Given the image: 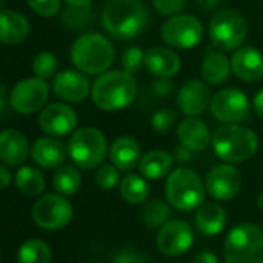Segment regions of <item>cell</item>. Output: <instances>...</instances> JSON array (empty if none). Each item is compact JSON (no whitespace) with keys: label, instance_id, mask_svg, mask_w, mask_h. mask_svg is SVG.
<instances>
[{"label":"cell","instance_id":"obj_35","mask_svg":"<svg viewBox=\"0 0 263 263\" xmlns=\"http://www.w3.org/2000/svg\"><path fill=\"white\" fill-rule=\"evenodd\" d=\"M144 54L141 48L138 47H130L127 48L124 53H122V58H121V65H122V70L134 74L137 71H140V68L144 65Z\"/></svg>","mask_w":263,"mask_h":263},{"label":"cell","instance_id":"obj_15","mask_svg":"<svg viewBox=\"0 0 263 263\" xmlns=\"http://www.w3.org/2000/svg\"><path fill=\"white\" fill-rule=\"evenodd\" d=\"M78 116L74 110L64 104L54 102L47 105L39 115V127L50 137H64L74 130Z\"/></svg>","mask_w":263,"mask_h":263},{"label":"cell","instance_id":"obj_27","mask_svg":"<svg viewBox=\"0 0 263 263\" xmlns=\"http://www.w3.org/2000/svg\"><path fill=\"white\" fill-rule=\"evenodd\" d=\"M174 166V157L164 151H151L144 157H141V161L138 164L140 174L147 180H160L166 177Z\"/></svg>","mask_w":263,"mask_h":263},{"label":"cell","instance_id":"obj_46","mask_svg":"<svg viewBox=\"0 0 263 263\" xmlns=\"http://www.w3.org/2000/svg\"><path fill=\"white\" fill-rule=\"evenodd\" d=\"M8 104L11 105L10 98H8V95H7V87L0 85V115L5 113V110H7Z\"/></svg>","mask_w":263,"mask_h":263},{"label":"cell","instance_id":"obj_30","mask_svg":"<svg viewBox=\"0 0 263 263\" xmlns=\"http://www.w3.org/2000/svg\"><path fill=\"white\" fill-rule=\"evenodd\" d=\"M51 249L39 238L27 240L17 251V263H50Z\"/></svg>","mask_w":263,"mask_h":263},{"label":"cell","instance_id":"obj_16","mask_svg":"<svg viewBox=\"0 0 263 263\" xmlns=\"http://www.w3.org/2000/svg\"><path fill=\"white\" fill-rule=\"evenodd\" d=\"M53 91L58 98L68 102H81L91 91L90 81L81 71L65 70L53 78Z\"/></svg>","mask_w":263,"mask_h":263},{"label":"cell","instance_id":"obj_49","mask_svg":"<svg viewBox=\"0 0 263 263\" xmlns=\"http://www.w3.org/2000/svg\"><path fill=\"white\" fill-rule=\"evenodd\" d=\"M257 208H258V211L263 212V192L257 197Z\"/></svg>","mask_w":263,"mask_h":263},{"label":"cell","instance_id":"obj_32","mask_svg":"<svg viewBox=\"0 0 263 263\" xmlns=\"http://www.w3.org/2000/svg\"><path fill=\"white\" fill-rule=\"evenodd\" d=\"M172 211L163 200H152L143 209V221L149 228H161L171 220Z\"/></svg>","mask_w":263,"mask_h":263},{"label":"cell","instance_id":"obj_48","mask_svg":"<svg viewBox=\"0 0 263 263\" xmlns=\"http://www.w3.org/2000/svg\"><path fill=\"white\" fill-rule=\"evenodd\" d=\"M65 2L71 7H90L91 0H65Z\"/></svg>","mask_w":263,"mask_h":263},{"label":"cell","instance_id":"obj_29","mask_svg":"<svg viewBox=\"0 0 263 263\" xmlns=\"http://www.w3.org/2000/svg\"><path fill=\"white\" fill-rule=\"evenodd\" d=\"M119 194L127 203L140 204L144 203L149 197V184L143 175L128 174L119 183Z\"/></svg>","mask_w":263,"mask_h":263},{"label":"cell","instance_id":"obj_14","mask_svg":"<svg viewBox=\"0 0 263 263\" xmlns=\"http://www.w3.org/2000/svg\"><path fill=\"white\" fill-rule=\"evenodd\" d=\"M241 187V175L231 164H218L208 172L206 191L218 201L232 200Z\"/></svg>","mask_w":263,"mask_h":263},{"label":"cell","instance_id":"obj_54","mask_svg":"<svg viewBox=\"0 0 263 263\" xmlns=\"http://www.w3.org/2000/svg\"><path fill=\"white\" fill-rule=\"evenodd\" d=\"M0 255H2V252H0Z\"/></svg>","mask_w":263,"mask_h":263},{"label":"cell","instance_id":"obj_6","mask_svg":"<svg viewBox=\"0 0 263 263\" xmlns=\"http://www.w3.org/2000/svg\"><path fill=\"white\" fill-rule=\"evenodd\" d=\"M206 195V186L201 178L187 167L172 171L166 181V197L171 206L178 211L198 209Z\"/></svg>","mask_w":263,"mask_h":263},{"label":"cell","instance_id":"obj_40","mask_svg":"<svg viewBox=\"0 0 263 263\" xmlns=\"http://www.w3.org/2000/svg\"><path fill=\"white\" fill-rule=\"evenodd\" d=\"M113 263H147L146 257L137 251L122 249L113 257Z\"/></svg>","mask_w":263,"mask_h":263},{"label":"cell","instance_id":"obj_24","mask_svg":"<svg viewBox=\"0 0 263 263\" xmlns=\"http://www.w3.org/2000/svg\"><path fill=\"white\" fill-rule=\"evenodd\" d=\"M110 160L119 171H132L141 161V147L130 137H119L110 147Z\"/></svg>","mask_w":263,"mask_h":263},{"label":"cell","instance_id":"obj_23","mask_svg":"<svg viewBox=\"0 0 263 263\" xmlns=\"http://www.w3.org/2000/svg\"><path fill=\"white\" fill-rule=\"evenodd\" d=\"M31 157L44 169H58L67 158V149L56 138H39L33 144Z\"/></svg>","mask_w":263,"mask_h":263},{"label":"cell","instance_id":"obj_21","mask_svg":"<svg viewBox=\"0 0 263 263\" xmlns=\"http://www.w3.org/2000/svg\"><path fill=\"white\" fill-rule=\"evenodd\" d=\"M144 67L149 73L158 78H171L181 67L180 56L164 47H154L144 54Z\"/></svg>","mask_w":263,"mask_h":263},{"label":"cell","instance_id":"obj_31","mask_svg":"<svg viewBox=\"0 0 263 263\" xmlns=\"http://www.w3.org/2000/svg\"><path fill=\"white\" fill-rule=\"evenodd\" d=\"M82 183L81 172L74 166H61L53 175V187L61 195H73Z\"/></svg>","mask_w":263,"mask_h":263},{"label":"cell","instance_id":"obj_22","mask_svg":"<svg viewBox=\"0 0 263 263\" xmlns=\"http://www.w3.org/2000/svg\"><path fill=\"white\" fill-rule=\"evenodd\" d=\"M30 34V22L17 11H0V44L19 45Z\"/></svg>","mask_w":263,"mask_h":263},{"label":"cell","instance_id":"obj_28","mask_svg":"<svg viewBox=\"0 0 263 263\" xmlns=\"http://www.w3.org/2000/svg\"><path fill=\"white\" fill-rule=\"evenodd\" d=\"M14 184L17 191L25 197H36L45 189V178L39 169L31 166H24L16 172Z\"/></svg>","mask_w":263,"mask_h":263},{"label":"cell","instance_id":"obj_38","mask_svg":"<svg viewBox=\"0 0 263 263\" xmlns=\"http://www.w3.org/2000/svg\"><path fill=\"white\" fill-rule=\"evenodd\" d=\"M175 122V113L169 108H161L155 111L152 116V127L158 134H164V132L171 130Z\"/></svg>","mask_w":263,"mask_h":263},{"label":"cell","instance_id":"obj_9","mask_svg":"<svg viewBox=\"0 0 263 263\" xmlns=\"http://www.w3.org/2000/svg\"><path fill=\"white\" fill-rule=\"evenodd\" d=\"M34 223L48 231H58L65 228L73 218V206L64 197L58 194H48L41 197L31 211Z\"/></svg>","mask_w":263,"mask_h":263},{"label":"cell","instance_id":"obj_43","mask_svg":"<svg viewBox=\"0 0 263 263\" xmlns=\"http://www.w3.org/2000/svg\"><path fill=\"white\" fill-rule=\"evenodd\" d=\"M11 184V172L7 166L0 164V191L7 189Z\"/></svg>","mask_w":263,"mask_h":263},{"label":"cell","instance_id":"obj_2","mask_svg":"<svg viewBox=\"0 0 263 263\" xmlns=\"http://www.w3.org/2000/svg\"><path fill=\"white\" fill-rule=\"evenodd\" d=\"M138 93L137 81L124 70L104 71L91 87L93 102L107 111L121 110L135 101Z\"/></svg>","mask_w":263,"mask_h":263},{"label":"cell","instance_id":"obj_53","mask_svg":"<svg viewBox=\"0 0 263 263\" xmlns=\"http://www.w3.org/2000/svg\"><path fill=\"white\" fill-rule=\"evenodd\" d=\"M93 263H98V261H93Z\"/></svg>","mask_w":263,"mask_h":263},{"label":"cell","instance_id":"obj_7","mask_svg":"<svg viewBox=\"0 0 263 263\" xmlns=\"http://www.w3.org/2000/svg\"><path fill=\"white\" fill-rule=\"evenodd\" d=\"M68 154L73 163L81 169H95L101 166L107 155V141L101 130L95 127L78 128L70 138Z\"/></svg>","mask_w":263,"mask_h":263},{"label":"cell","instance_id":"obj_25","mask_svg":"<svg viewBox=\"0 0 263 263\" xmlns=\"http://www.w3.org/2000/svg\"><path fill=\"white\" fill-rule=\"evenodd\" d=\"M228 214L218 203H204L197 209L195 226L204 235H217L226 226Z\"/></svg>","mask_w":263,"mask_h":263},{"label":"cell","instance_id":"obj_41","mask_svg":"<svg viewBox=\"0 0 263 263\" xmlns=\"http://www.w3.org/2000/svg\"><path fill=\"white\" fill-rule=\"evenodd\" d=\"M154 91L158 96H167L172 91V82L169 78H160L155 84H154Z\"/></svg>","mask_w":263,"mask_h":263},{"label":"cell","instance_id":"obj_33","mask_svg":"<svg viewBox=\"0 0 263 263\" xmlns=\"http://www.w3.org/2000/svg\"><path fill=\"white\" fill-rule=\"evenodd\" d=\"M91 10L90 7H71L68 5L62 11V24L70 30H81L90 25Z\"/></svg>","mask_w":263,"mask_h":263},{"label":"cell","instance_id":"obj_17","mask_svg":"<svg viewBox=\"0 0 263 263\" xmlns=\"http://www.w3.org/2000/svg\"><path fill=\"white\" fill-rule=\"evenodd\" d=\"M211 90L201 81L192 79L181 85L177 95L180 110L187 116L201 115L211 105Z\"/></svg>","mask_w":263,"mask_h":263},{"label":"cell","instance_id":"obj_34","mask_svg":"<svg viewBox=\"0 0 263 263\" xmlns=\"http://www.w3.org/2000/svg\"><path fill=\"white\" fill-rule=\"evenodd\" d=\"M58 67H59V61L50 51H41L33 59V71L37 78H42V79L54 78Z\"/></svg>","mask_w":263,"mask_h":263},{"label":"cell","instance_id":"obj_39","mask_svg":"<svg viewBox=\"0 0 263 263\" xmlns=\"http://www.w3.org/2000/svg\"><path fill=\"white\" fill-rule=\"evenodd\" d=\"M186 0H154V7L161 16H175L183 11Z\"/></svg>","mask_w":263,"mask_h":263},{"label":"cell","instance_id":"obj_47","mask_svg":"<svg viewBox=\"0 0 263 263\" xmlns=\"http://www.w3.org/2000/svg\"><path fill=\"white\" fill-rule=\"evenodd\" d=\"M197 5L203 10H214L218 5V0H197Z\"/></svg>","mask_w":263,"mask_h":263},{"label":"cell","instance_id":"obj_4","mask_svg":"<svg viewBox=\"0 0 263 263\" xmlns=\"http://www.w3.org/2000/svg\"><path fill=\"white\" fill-rule=\"evenodd\" d=\"M215 155L226 163H243L249 160L258 147L257 135L252 130L237 125H220L212 135Z\"/></svg>","mask_w":263,"mask_h":263},{"label":"cell","instance_id":"obj_12","mask_svg":"<svg viewBox=\"0 0 263 263\" xmlns=\"http://www.w3.org/2000/svg\"><path fill=\"white\" fill-rule=\"evenodd\" d=\"M211 111L215 119L224 124H237L249 116L248 96L237 88H224L211 99Z\"/></svg>","mask_w":263,"mask_h":263},{"label":"cell","instance_id":"obj_45","mask_svg":"<svg viewBox=\"0 0 263 263\" xmlns=\"http://www.w3.org/2000/svg\"><path fill=\"white\" fill-rule=\"evenodd\" d=\"M252 107H254V111L263 118V88L255 93V96L252 99Z\"/></svg>","mask_w":263,"mask_h":263},{"label":"cell","instance_id":"obj_10","mask_svg":"<svg viewBox=\"0 0 263 263\" xmlns=\"http://www.w3.org/2000/svg\"><path fill=\"white\" fill-rule=\"evenodd\" d=\"M161 37L172 48H192L203 37V24L194 16L175 14L163 25Z\"/></svg>","mask_w":263,"mask_h":263},{"label":"cell","instance_id":"obj_37","mask_svg":"<svg viewBox=\"0 0 263 263\" xmlns=\"http://www.w3.org/2000/svg\"><path fill=\"white\" fill-rule=\"evenodd\" d=\"M28 7L42 17H53L61 10V0H27Z\"/></svg>","mask_w":263,"mask_h":263},{"label":"cell","instance_id":"obj_20","mask_svg":"<svg viewBox=\"0 0 263 263\" xmlns=\"http://www.w3.org/2000/svg\"><path fill=\"white\" fill-rule=\"evenodd\" d=\"M28 141L19 130L7 128L0 132V161L7 166H21L28 158Z\"/></svg>","mask_w":263,"mask_h":263},{"label":"cell","instance_id":"obj_42","mask_svg":"<svg viewBox=\"0 0 263 263\" xmlns=\"http://www.w3.org/2000/svg\"><path fill=\"white\" fill-rule=\"evenodd\" d=\"M192 263H220V261L212 251H201L194 257Z\"/></svg>","mask_w":263,"mask_h":263},{"label":"cell","instance_id":"obj_5","mask_svg":"<svg viewBox=\"0 0 263 263\" xmlns=\"http://www.w3.org/2000/svg\"><path fill=\"white\" fill-rule=\"evenodd\" d=\"M224 263H263V229L254 223L234 226L223 245Z\"/></svg>","mask_w":263,"mask_h":263},{"label":"cell","instance_id":"obj_8","mask_svg":"<svg viewBox=\"0 0 263 263\" xmlns=\"http://www.w3.org/2000/svg\"><path fill=\"white\" fill-rule=\"evenodd\" d=\"M211 41L221 51L237 50L248 36L246 21L235 10H221L215 13L209 24Z\"/></svg>","mask_w":263,"mask_h":263},{"label":"cell","instance_id":"obj_36","mask_svg":"<svg viewBox=\"0 0 263 263\" xmlns=\"http://www.w3.org/2000/svg\"><path fill=\"white\" fill-rule=\"evenodd\" d=\"M119 183V169L113 164H104L98 169L96 172V184L104 189V191H110L113 187H116Z\"/></svg>","mask_w":263,"mask_h":263},{"label":"cell","instance_id":"obj_52","mask_svg":"<svg viewBox=\"0 0 263 263\" xmlns=\"http://www.w3.org/2000/svg\"><path fill=\"white\" fill-rule=\"evenodd\" d=\"M175 263H183V261H175Z\"/></svg>","mask_w":263,"mask_h":263},{"label":"cell","instance_id":"obj_1","mask_svg":"<svg viewBox=\"0 0 263 263\" xmlns=\"http://www.w3.org/2000/svg\"><path fill=\"white\" fill-rule=\"evenodd\" d=\"M149 22V13L140 0H110L102 13L105 31L119 41L140 36Z\"/></svg>","mask_w":263,"mask_h":263},{"label":"cell","instance_id":"obj_13","mask_svg":"<svg viewBox=\"0 0 263 263\" xmlns=\"http://www.w3.org/2000/svg\"><path fill=\"white\" fill-rule=\"evenodd\" d=\"M194 245V231L184 220H169L157 234V246L167 257H178Z\"/></svg>","mask_w":263,"mask_h":263},{"label":"cell","instance_id":"obj_50","mask_svg":"<svg viewBox=\"0 0 263 263\" xmlns=\"http://www.w3.org/2000/svg\"><path fill=\"white\" fill-rule=\"evenodd\" d=\"M4 2H5V0H0V11H2V7H4Z\"/></svg>","mask_w":263,"mask_h":263},{"label":"cell","instance_id":"obj_26","mask_svg":"<svg viewBox=\"0 0 263 263\" xmlns=\"http://www.w3.org/2000/svg\"><path fill=\"white\" fill-rule=\"evenodd\" d=\"M231 61L221 50H208L201 64V76L209 84H221L229 78Z\"/></svg>","mask_w":263,"mask_h":263},{"label":"cell","instance_id":"obj_44","mask_svg":"<svg viewBox=\"0 0 263 263\" xmlns=\"http://www.w3.org/2000/svg\"><path fill=\"white\" fill-rule=\"evenodd\" d=\"M191 152L192 151H189V149H186L184 146H180V147H177L175 149V152H174V160L175 161H178V163H186V161H189L191 160Z\"/></svg>","mask_w":263,"mask_h":263},{"label":"cell","instance_id":"obj_3","mask_svg":"<svg viewBox=\"0 0 263 263\" xmlns=\"http://www.w3.org/2000/svg\"><path fill=\"white\" fill-rule=\"evenodd\" d=\"M73 65L82 73L101 74L115 59L111 42L98 33H87L78 37L70 50Z\"/></svg>","mask_w":263,"mask_h":263},{"label":"cell","instance_id":"obj_19","mask_svg":"<svg viewBox=\"0 0 263 263\" xmlns=\"http://www.w3.org/2000/svg\"><path fill=\"white\" fill-rule=\"evenodd\" d=\"M177 137L181 146H184L186 149L192 151V152H203L209 147L211 141H212V135L209 127L191 116L187 119H184L177 130Z\"/></svg>","mask_w":263,"mask_h":263},{"label":"cell","instance_id":"obj_18","mask_svg":"<svg viewBox=\"0 0 263 263\" xmlns=\"http://www.w3.org/2000/svg\"><path fill=\"white\" fill-rule=\"evenodd\" d=\"M231 68L245 82L258 81L263 76V54L254 47L237 48L231 58Z\"/></svg>","mask_w":263,"mask_h":263},{"label":"cell","instance_id":"obj_51","mask_svg":"<svg viewBox=\"0 0 263 263\" xmlns=\"http://www.w3.org/2000/svg\"><path fill=\"white\" fill-rule=\"evenodd\" d=\"M261 229H263V221H261Z\"/></svg>","mask_w":263,"mask_h":263},{"label":"cell","instance_id":"obj_11","mask_svg":"<svg viewBox=\"0 0 263 263\" xmlns=\"http://www.w3.org/2000/svg\"><path fill=\"white\" fill-rule=\"evenodd\" d=\"M50 87L47 84V79L42 78H27L19 81L11 93H10V102L14 111L21 115H31L37 110H41L45 102L48 101Z\"/></svg>","mask_w":263,"mask_h":263}]
</instances>
